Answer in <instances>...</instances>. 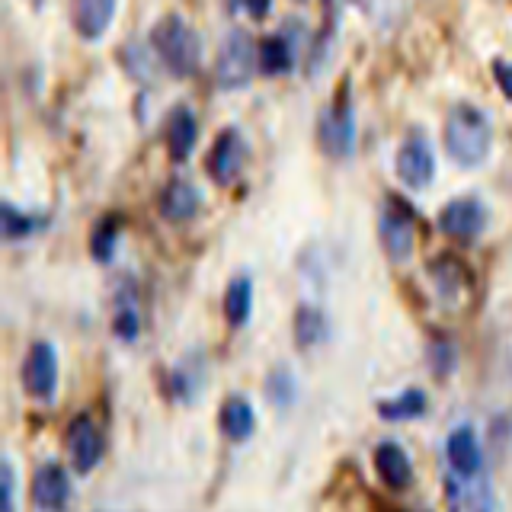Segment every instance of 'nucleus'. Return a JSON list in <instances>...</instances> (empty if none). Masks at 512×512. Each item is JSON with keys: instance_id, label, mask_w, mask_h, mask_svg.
<instances>
[{"instance_id": "1", "label": "nucleus", "mask_w": 512, "mask_h": 512, "mask_svg": "<svg viewBox=\"0 0 512 512\" xmlns=\"http://www.w3.org/2000/svg\"><path fill=\"white\" fill-rule=\"evenodd\" d=\"M490 119L471 103L452 106L445 119V151L458 167H480L490 154Z\"/></svg>"}, {"instance_id": "2", "label": "nucleus", "mask_w": 512, "mask_h": 512, "mask_svg": "<svg viewBox=\"0 0 512 512\" xmlns=\"http://www.w3.org/2000/svg\"><path fill=\"white\" fill-rule=\"evenodd\" d=\"M151 45L173 77L196 74V68H199V36L180 20V16H164V20H160L151 32Z\"/></svg>"}, {"instance_id": "3", "label": "nucleus", "mask_w": 512, "mask_h": 512, "mask_svg": "<svg viewBox=\"0 0 512 512\" xmlns=\"http://www.w3.org/2000/svg\"><path fill=\"white\" fill-rule=\"evenodd\" d=\"M256 64H260V45H253V39L244 29H234L231 36H224L218 48V61H215L218 84L228 90L247 87Z\"/></svg>"}, {"instance_id": "4", "label": "nucleus", "mask_w": 512, "mask_h": 512, "mask_svg": "<svg viewBox=\"0 0 512 512\" xmlns=\"http://www.w3.org/2000/svg\"><path fill=\"white\" fill-rule=\"evenodd\" d=\"M378 234H381V247L391 256L394 263H407L413 253V208L404 205L397 196H388L381 205V218H378Z\"/></svg>"}, {"instance_id": "5", "label": "nucleus", "mask_w": 512, "mask_h": 512, "mask_svg": "<svg viewBox=\"0 0 512 512\" xmlns=\"http://www.w3.org/2000/svg\"><path fill=\"white\" fill-rule=\"evenodd\" d=\"M317 141L324 154L330 157H349L352 151V141H356V125H352V106H349V96H336V100L324 109L317 125Z\"/></svg>"}, {"instance_id": "6", "label": "nucleus", "mask_w": 512, "mask_h": 512, "mask_svg": "<svg viewBox=\"0 0 512 512\" xmlns=\"http://www.w3.org/2000/svg\"><path fill=\"white\" fill-rule=\"evenodd\" d=\"M23 384L36 400H52L58 388V356L52 343H36L26 356Z\"/></svg>"}, {"instance_id": "7", "label": "nucleus", "mask_w": 512, "mask_h": 512, "mask_svg": "<svg viewBox=\"0 0 512 512\" xmlns=\"http://www.w3.org/2000/svg\"><path fill=\"white\" fill-rule=\"evenodd\" d=\"M68 455L77 474H90L103 458V432L90 416H77L68 429Z\"/></svg>"}, {"instance_id": "8", "label": "nucleus", "mask_w": 512, "mask_h": 512, "mask_svg": "<svg viewBox=\"0 0 512 512\" xmlns=\"http://www.w3.org/2000/svg\"><path fill=\"white\" fill-rule=\"evenodd\" d=\"M432 173H436V160H432L429 144L413 135L404 141V148L397 151V176L407 189H426L432 183Z\"/></svg>"}, {"instance_id": "9", "label": "nucleus", "mask_w": 512, "mask_h": 512, "mask_svg": "<svg viewBox=\"0 0 512 512\" xmlns=\"http://www.w3.org/2000/svg\"><path fill=\"white\" fill-rule=\"evenodd\" d=\"M71 500V477L61 464H42L32 477V503L39 512H64Z\"/></svg>"}, {"instance_id": "10", "label": "nucleus", "mask_w": 512, "mask_h": 512, "mask_svg": "<svg viewBox=\"0 0 512 512\" xmlns=\"http://www.w3.org/2000/svg\"><path fill=\"white\" fill-rule=\"evenodd\" d=\"M244 157H247V144L240 138L237 128H228L221 132L212 154H208V173L218 186H231L237 180L240 167H244Z\"/></svg>"}, {"instance_id": "11", "label": "nucleus", "mask_w": 512, "mask_h": 512, "mask_svg": "<svg viewBox=\"0 0 512 512\" xmlns=\"http://www.w3.org/2000/svg\"><path fill=\"white\" fill-rule=\"evenodd\" d=\"M484 224H487V208L477 199H455L439 215V228L448 237H474L484 231Z\"/></svg>"}, {"instance_id": "12", "label": "nucleus", "mask_w": 512, "mask_h": 512, "mask_svg": "<svg viewBox=\"0 0 512 512\" xmlns=\"http://www.w3.org/2000/svg\"><path fill=\"white\" fill-rule=\"evenodd\" d=\"M445 455L452 461V471L458 477H477L480 468H484V452H480L477 432L471 426L452 429V436L445 442Z\"/></svg>"}, {"instance_id": "13", "label": "nucleus", "mask_w": 512, "mask_h": 512, "mask_svg": "<svg viewBox=\"0 0 512 512\" xmlns=\"http://www.w3.org/2000/svg\"><path fill=\"white\" fill-rule=\"evenodd\" d=\"M112 16H116V0H71V20L84 39H100Z\"/></svg>"}, {"instance_id": "14", "label": "nucleus", "mask_w": 512, "mask_h": 512, "mask_svg": "<svg viewBox=\"0 0 512 512\" xmlns=\"http://www.w3.org/2000/svg\"><path fill=\"white\" fill-rule=\"evenodd\" d=\"M375 471L381 477V484L391 487V490H404L410 484V474H413L410 458L397 442H381L375 448Z\"/></svg>"}, {"instance_id": "15", "label": "nucleus", "mask_w": 512, "mask_h": 512, "mask_svg": "<svg viewBox=\"0 0 512 512\" xmlns=\"http://www.w3.org/2000/svg\"><path fill=\"white\" fill-rule=\"evenodd\" d=\"M196 138H199L196 116H192L186 106H180L170 116V125H167V148H170V157L176 160V164L189 160L192 148H196Z\"/></svg>"}, {"instance_id": "16", "label": "nucleus", "mask_w": 512, "mask_h": 512, "mask_svg": "<svg viewBox=\"0 0 512 512\" xmlns=\"http://www.w3.org/2000/svg\"><path fill=\"white\" fill-rule=\"evenodd\" d=\"M218 423H221V432L231 442H247L253 436V429H256V416H253V407L247 404L244 397H228V400H224V407H221Z\"/></svg>"}, {"instance_id": "17", "label": "nucleus", "mask_w": 512, "mask_h": 512, "mask_svg": "<svg viewBox=\"0 0 512 512\" xmlns=\"http://www.w3.org/2000/svg\"><path fill=\"white\" fill-rule=\"evenodd\" d=\"M160 212H164L170 221H186L199 212V192L186 180H173L164 196H160Z\"/></svg>"}, {"instance_id": "18", "label": "nucleus", "mask_w": 512, "mask_h": 512, "mask_svg": "<svg viewBox=\"0 0 512 512\" xmlns=\"http://www.w3.org/2000/svg\"><path fill=\"white\" fill-rule=\"evenodd\" d=\"M426 413V394L420 388L404 391L391 400H381L378 404V416L381 420H391V423H404V420H416V416Z\"/></svg>"}, {"instance_id": "19", "label": "nucleus", "mask_w": 512, "mask_h": 512, "mask_svg": "<svg viewBox=\"0 0 512 512\" xmlns=\"http://www.w3.org/2000/svg\"><path fill=\"white\" fill-rule=\"evenodd\" d=\"M432 279H436L439 292L445 298H461L471 285L468 269H464V263L452 260V256H442L439 263H432Z\"/></svg>"}, {"instance_id": "20", "label": "nucleus", "mask_w": 512, "mask_h": 512, "mask_svg": "<svg viewBox=\"0 0 512 512\" xmlns=\"http://www.w3.org/2000/svg\"><path fill=\"white\" fill-rule=\"evenodd\" d=\"M250 304H253V285L247 276H240L228 285L224 292V317H228L231 327H244L250 317Z\"/></svg>"}, {"instance_id": "21", "label": "nucleus", "mask_w": 512, "mask_h": 512, "mask_svg": "<svg viewBox=\"0 0 512 512\" xmlns=\"http://www.w3.org/2000/svg\"><path fill=\"white\" fill-rule=\"evenodd\" d=\"M292 68V45H288L282 36H269L260 42V71L276 77V74H285Z\"/></svg>"}, {"instance_id": "22", "label": "nucleus", "mask_w": 512, "mask_h": 512, "mask_svg": "<svg viewBox=\"0 0 512 512\" xmlns=\"http://www.w3.org/2000/svg\"><path fill=\"white\" fill-rule=\"evenodd\" d=\"M327 336V320H324V314H320L317 308H298V317H295V340H298V346L301 349H311V346H317L320 340Z\"/></svg>"}, {"instance_id": "23", "label": "nucleus", "mask_w": 512, "mask_h": 512, "mask_svg": "<svg viewBox=\"0 0 512 512\" xmlns=\"http://www.w3.org/2000/svg\"><path fill=\"white\" fill-rule=\"evenodd\" d=\"M116 237H119V224H116V218H103L100 224H96V228H93V237H90L93 260L109 263V260H112V250H116Z\"/></svg>"}, {"instance_id": "24", "label": "nucleus", "mask_w": 512, "mask_h": 512, "mask_svg": "<svg viewBox=\"0 0 512 512\" xmlns=\"http://www.w3.org/2000/svg\"><path fill=\"white\" fill-rule=\"evenodd\" d=\"M0 228H4V237L7 240H16V237H26L32 231V218L29 215H20L16 208L7 202L4 205V221H0Z\"/></svg>"}, {"instance_id": "25", "label": "nucleus", "mask_w": 512, "mask_h": 512, "mask_svg": "<svg viewBox=\"0 0 512 512\" xmlns=\"http://www.w3.org/2000/svg\"><path fill=\"white\" fill-rule=\"evenodd\" d=\"M116 336L119 340H128L132 343L135 336H138V311H135V304H119V311H116Z\"/></svg>"}, {"instance_id": "26", "label": "nucleus", "mask_w": 512, "mask_h": 512, "mask_svg": "<svg viewBox=\"0 0 512 512\" xmlns=\"http://www.w3.org/2000/svg\"><path fill=\"white\" fill-rule=\"evenodd\" d=\"M269 397L276 400V404H292L295 397V381L288 372H272L269 378Z\"/></svg>"}, {"instance_id": "27", "label": "nucleus", "mask_w": 512, "mask_h": 512, "mask_svg": "<svg viewBox=\"0 0 512 512\" xmlns=\"http://www.w3.org/2000/svg\"><path fill=\"white\" fill-rule=\"evenodd\" d=\"M4 512H13V500H16V471H13V464L4 461Z\"/></svg>"}, {"instance_id": "28", "label": "nucleus", "mask_w": 512, "mask_h": 512, "mask_svg": "<svg viewBox=\"0 0 512 512\" xmlns=\"http://www.w3.org/2000/svg\"><path fill=\"white\" fill-rule=\"evenodd\" d=\"M493 74H496V80H500V87H503V93L512 100V64H506V61H496L493 64Z\"/></svg>"}, {"instance_id": "29", "label": "nucleus", "mask_w": 512, "mask_h": 512, "mask_svg": "<svg viewBox=\"0 0 512 512\" xmlns=\"http://www.w3.org/2000/svg\"><path fill=\"white\" fill-rule=\"evenodd\" d=\"M253 16H266L269 13V7H272V0H240Z\"/></svg>"}, {"instance_id": "30", "label": "nucleus", "mask_w": 512, "mask_h": 512, "mask_svg": "<svg viewBox=\"0 0 512 512\" xmlns=\"http://www.w3.org/2000/svg\"><path fill=\"white\" fill-rule=\"evenodd\" d=\"M29 4H32V7H42V4H45V0H29Z\"/></svg>"}]
</instances>
